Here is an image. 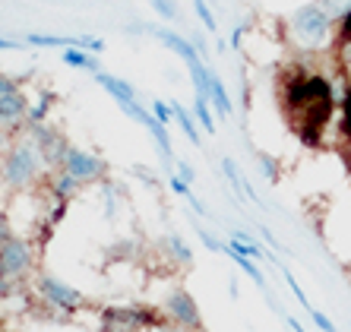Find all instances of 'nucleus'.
<instances>
[{
	"label": "nucleus",
	"mask_w": 351,
	"mask_h": 332,
	"mask_svg": "<svg viewBox=\"0 0 351 332\" xmlns=\"http://www.w3.org/2000/svg\"><path fill=\"white\" fill-rule=\"evenodd\" d=\"M45 193L51 196V203H73L76 196H80V190H82V184L73 178V174H66L64 168H58V171H51L48 178H45Z\"/></svg>",
	"instance_id": "nucleus-9"
},
{
	"label": "nucleus",
	"mask_w": 351,
	"mask_h": 332,
	"mask_svg": "<svg viewBox=\"0 0 351 332\" xmlns=\"http://www.w3.org/2000/svg\"><path fill=\"white\" fill-rule=\"evenodd\" d=\"M335 60L342 67V73L348 76L351 86V32H339V41H335Z\"/></svg>",
	"instance_id": "nucleus-18"
},
{
	"label": "nucleus",
	"mask_w": 351,
	"mask_h": 332,
	"mask_svg": "<svg viewBox=\"0 0 351 332\" xmlns=\"http://www.w3.org/2000/svg\"><path fill=\"white\" fill-rule=\"evenodd\" d=\"M168 323L162 310L143 307V304H114L101 310V332H146L162 329Z\"/></svg>",
	"instance_id": "nucleus-5"
},
{
	"label": "nucleus",
	"mask_w": 351,
	"mask_h": 332,
	"mask_svg": "<svg viewBox=\"0 0 351 332\" xmlns=\"http://www.w3.org/2000/svg\"><path fill=\"white\" fill-rule=\"evenodd\" d=\"M0 51H23V41H13L0 35Z\"/></svg>",
	"instance_id": "nucleus-32"
},
{
	"label": "nucleus",
	"mask_w": 351,
	"mask_h": 332,
	"mask_svg": "<svg viewBox=\"0 0 351 332\" xmlns=\"http://www.w3.org/2000/svg\"><path fill=\"white\" fill-rule=\"evenodd\" d=\"M221 171H225V178H228V184H231V190L234 193H244V178H241V171H237V165H234V158H221Z\"/></svg>",
	"instance_id": "nucleus-20"
},
{
	"label": "nucleus",
	"mask_w": 351,
	"mask_h": 332,
	"mask_svg": "<svg viewBox=\"0 0 351 332\" xmlns=\"http://www.w3.org/2000/svg\"><path fill=\"white\" fill-rule=\"evenodd\" d=\"M60 168H64L66 174H73L82 187L86 184H101L105 174H108V162L101 158V155L86 152V149L73 146V143H70V149H66L64 165H60Z\"/></svg>",
	"instance_id": "nucleus-7"
},
{
	"label": "nucleus",
	"mask_w": 351,
	"mask_h": 332,
	"mask_svg": "<svg viewBox=\"0 0 351 332\" xmlns=\"http://www.w3.org/2000/svg\"><path fill=\"white\" fill-rule=\"evenodd\" d=\"M162 316L168 323H178V326H187V329H203V313H199V304L193 300V294L187 288H171L168 298H165Z\"/></svg>",
	"instance_id": "nucleus-8"
},
{
	"label": "nucleus",
	"mask_w": 351,
	"mask_h": 332,
	"mask_svg": "<svg viewBox=\"0 0 351 332\" xmlns=\"http://www.w3.org/2000/svg\"><path fill=\"white\" fill-rule=\"evenodd\" d=\"M171 114H174V121H178L180 133H184V137H187L193 146H203V139H199V127H196L193 114H190L187 108L180 105V102H174V105H171Z\"/></svg>",
	"instance_id": "nucleus-15"
},
{
	"label": "nucleus",
	"mask_w": 351,
	"mask_h": 332,
	"mask_svg": "<svg viewBox=\"0 0 351 332\" xmlns=\"http://www.w3.org/2000/svg\"><path fill=\"white\" fill-rule=\"evenodd\" d=\"M335 19L329 16L319 3H307V7L294 10L291 16V38L298 48L304 51H319L332 35Z\"/></svg>",
	"instance_id": "nucleus-4"
},
{
	"label": "nucleus",
	"mask_w": 351,
	"mask_h": 332,
	"mask_svg": "<svg viewBox=\"0 0 351 332\" xmlns=\"http://www.w3.org/2000/svg\"><path fill=\"white\" fill-rule=\"evenodd\" d=\"M10 237H13V225H10L7 215H0V244L10 241Z\"/></svg>",
	"instance_id": "nucleus-31"
},
{
	"label": "nucleus",
	"mask_w": 351,
	"mask_h": 332,
	"mask_svg": "<svg viewBox=\"0 0 351 332\" xmlns=\"http://www.w3.org/2000/svg\"><path fill=\"white\" fill-rule=\"evenodd\" d=\"M256 158H260L263 174H266V178H269L272 184H276V180H278V165H276V158H272V155H266V152H260Z\"/></svg>",
	"instance_id": "nucleus-24"
},
{
	"label": "nucleus",
	"mask_w": 351,
	"mask_h": 332,
	"mask_svg": "<svg viewBox=\"0 0 351 332\" xmlns=\"http://www.w3.org/2000/svg\"><path fill=\"white\" fill-rule=\"evenodd\" d=\"M32 288H35V294L48 304V307L60 310V313H66V316H73V313H80V310L89 307V298H86L80 288L66 285L64 278L51 276V272H38L35 282H32Z\"/></svg>",
	"instance_id": "nucleus-6"
},
{
	"label": "nucleus",
	"mask_w": 351,
	"mask_h": 332,
	"mask_svg": "<svg viewBox=\"0 0 351 332\" xmlns=\"http://www.w3.org/2000/svg\"><path fill=\"white\" fill-rule=\"evenodd\" d=\"M221 253H225V257H228V259H234L237 266H241V269H244V272H247V276L254 278V285H256V288H260V292H266V278H263V272H260V269H256V263H254V259H250V257H241V253H234V250H228L225 244H221Z\"/></svg>",
	"instance_id": "nucleus-17"
},
{
	"label": "nucleus",
	"mask_w": 351,
	"mask_h": 332,
	"mask_svg": "<svg viewBox=\"0 0 351 332\" xmlns=\"http://www.w3.org/2000/svg\"><path fill=\"white\" fill-rule=\"evenodd\" d=\"M285 323L291 326V332H307V329H304L301 323H298V320H294V316H285Z\"/></svg>",
	"instance_id": "nucleus-36"
},
{
	"label": "nucleus",
	"mask_w": 351,
	"mask_h": 332,
	"mask_svg": "<svg viewBox=\"0 0 351 332\" xmlns=\"http://www.w3.org/2000/svg\"><path fill=\"white\" fill-rule=\"evenodd\" d=\"M92 80H95L98 86L108 92V95L114 98V102H123V98H136V89H133L127 80L114 76V73H105V70H98V73H92Z\"/></svg>",
	"instance_id": "nucleus-11"
},
{
	"label": "nucleus",
	"mask_w": 351,
	"mask_h": 332,
	"mask_svg": "<svg viewBox=\"0 0 351 332\" xmlns=\"http://www.w3.org/2000/svg\"><path fill=\"white\" fill-rule=\"evenodd\" d=\"M152 38H158L165 45L168 51H174V54L184 60V64H196V60H203V57L196 54V48H193V41L190 38H184V35H178V32H171V29H146Z\"/></svg>",
	"instance_id": "nucleus-10"
},
{
	"label": "nucleus",
	"mask_w": 351,
	"mask_h": 332,
	"mask_svg": "<svg viewBox=\"0 0 351 332\" xmlns=\"http://www.w3.org/2000/svg\"><path fill=\"white\" fill-rule=\"evenodd\" d=\"M193 10H196V16H199V23H203L206 32H215V13H213V7H209L206 0H193Z\"/></svg>",
	"instance_id": "nucleus-23"
},
{
	"label": "nucleus",
	"mask_w": 351,
	"mask_h": 332,
	"mask_svg": "<svg viewBox=\"0 0 351 332\" xmlns=\"http://www.w3.org/2000/svg\"><path fill=\"white\" fill-rule=\"evenodd\" d=\"M0 332H3V329H0Z\"/></svg>",
	"instance_id": "nucleus-37"
},
{
	"label": "nucleus",
	"mask_w": 351,
	"mask_h": 332,
	"mask_svg": "<svg viewBox=\"0 0 351 332\" xmlns=\"http://www.w3.org/2000/svg\"><path fill=\"white\" fill-rule=\"evenodd\" d=\"M174 168H178V178H180V180H187V184H193V180H196V171L190 168L187 162H180V158H174Z\"/></svg>",
	"instance_id": "nucleus-28"
},
{
	"label": "nucleus",
	"mask_w": 351,
	"mask_h": 332,
	"mask_svg": "<svg viewBox=\"0 0 351 332\" xmlns=\"http://www.w3.org/2000/svg\"><path fill=\"white\" fill-rule=\"evenodd\" d=\"M162 250L168 253V259L178 263V266H184V269L193 266V250H190L187 241H184L180 235H165L162 237Z\"/></svg>",
	"instance_id": "nucleus-12"
},
{
	"label": "nucleus",
	"mask_w": 351,
	"mask_h": 332,
	"mask_svg": "<svg viewBox=\"0 0 351 332\" xmlns=\"http://www.w3.org/2000/svg\"><path fill=\"white\" fill-rule=\"evenodd\" d=\"M152 117H156V121H162L165 127H168V121H171L174 114H171V105H165V102H152Z\"/></svg>",
	"instance_id": "nucleus-26"
},
{
	"label": "nucleus",
	"mask_w": 351,
	"mask_h": 332,
	"mask_svg": "<svg viewBox=\"0 0 351 332\" xmlns=\"http://www.w3.org/2000/svg\"><path fill=\"white\" fill-rule=\"evenodd\" d=\"M241 41H244V25H237L234 35H231V48H241Z\"/></svg>",
	"instance_id": "nucleus-35"
},
{
	"label": "nucleus",
	"mask_w": 351,
	"mask_h": 332,
	"mask_svg": "<svg viewBox=\"0 0 351 332\" xmlns=\"http://www.w3.org/2000/svg\"><path fill=\"white\" fill-rule=\"evenodd\" d=\"M342 137L351 139V86L345 92V102H342Z\"/></svg>",
	"instance_id": "nucleus-25"
},
{
	"label": "nucleus",
	"mask_w": 351,
	"mask_h": 332,
	"mask_svg": "<svg viewBox=\"0 0 351 332\" xmlns=\"http://www.w3.org/2000/svg\"><path fill=\"white\" fill-rule=\"evenodd\" d=\"M51 171L45 165L38 143H35L25 130H19L16 137L10 139V146L0 152V187L7 193H32L35 187L45 184Z\"/></svg>",
	"instance_id": "nucleus-2"
},
{
	"label": "nucleus",
	"mask_w": 351,
	"mask_h": 332,
	"mask_svg": "<svg viewBox=\"0 0 351 332\" xmlns=\"http://www.w3.org/2000/svg\"><path fill=\"white\" fill-rule=\"evenodd\" d=\"M149 7L156 10L165 23H178V0H149Z\"/></svg>",
	"instance_id": "nucleus-21"
},
{
	"label": "nucleus",
	"mask_w": 351,
	"mask_h": 332,
	"mask_svg": "<svg viewBox=\"0 0 351 332\" xmlns=\"http://www.w3.org/2000/svg\"><path fill=\"white\" fill-rule=\"evenodd\" d=\"M54 108V95L51 92H41L38 102L29 105V114H25V127H38V123H48V114Z\"/></svg>",
	"instance_id": "nucleus-16"
},
{
	"label": "nucleus",
	"mask_w": 351,
	"mask_h": 332,
	"mask_svg": "<svg viewBox=\"0 0 351 332\" xmlns=\"http://www.w3.org/2000/svg\"><path fill=\"white\" fill-rule=\"evenodd\" d=\"M60 60H64L66 67H73V70H86V73H98V70H101L98 54H92V51H86V48H64Z\"/></svg>",
	"instance_id": "nucleus-13"
},
{
	"label": "nucleus",
	"mask_w": 351,
	"mask_h": 332,
	"mask_svg": "<svg viewBox=\"0 0 351 332\" xmlns=\"http://www.w3.org/2000/svg\"><path fill=\"white\" fill-rule=\"evenodd\" d=\"M187 203H190V206H193V209H196V212H199V215H209V209H206V203H199V200H196V196H193V193H190V196H187Z\"/></svg>",
	"instance_id": "nucleus-34"
},
{
	"label": "nucleus",
	"mask_w": 351,
	"mask_h": 332,
	"mask_svg": "<svg viewBox=\"0 0 351 332\" xmlns=\"http://www.w3.org/2000/svg\"><path fill=\"white\" fill-rule=\"evenodd\" d=\"M317 3L326 10V13L335 19V23H339L345 13H351V0H317Z\"/></svg>",
	"instance_id": "nucleus-22"
},
{
	"label": "nucleus",
	"mask_w": 351,
	"mask_h": 332,
	"mask_svg": "<svg viewBox=\"0 0 351 332\" xmlns=\"http://www.w3.org/2000/svg\"><path fill=\"white\" fill-rule=\"evenodd\" d=\"M196 231H199V241L206 244V250H213V253H221V241H215V237L209 235V231H206V228H199V225H196Z\"/></svg>",
	"instance_id": "nucleus-27"
},
{
	"label": "nucleus",
	"mask_w": 351,
	"mask_h": 332,
	"mask_svg": "<svg viewBox=\"0 0 351 332\" xmlns=\"http://www.w3.org/2000/svg\"><path fill=\"white\" fill-rule=\"evenodd\" d=\"M158 332H203V329H187V326H178V323H165Z\"/></svg>",
	"instance_id": "nucleus-33"
},
{
	"label": "nucleus",
	"mask_w": 351,
	"mask_h": 332,
	"mask_svg": "<svg viewBox=\"0 0 351 332\" xmlns=\"http://www.w3.org/2000/svg\"><path fill=\"white\" fill-rule=\"evenodd\" d=\"M311 320H313V323H317L323 332H335V323L329 320L326 313H319V310H311Z\"/></svg>",
	"instance_id": "nucleus-30"
},
{
	"label": "nucleus",
	"mask_w": 351,
	"mask_h": 332,
	"mask_svg": "<svg viewBox=\"0 0 351 332\" xmlns=\"http://www.w3.org/2000/svg\"><path fill=\"white\" fill-rule=\"evenodd\" d=\"M168 187H171V190H174L178 196H184V200L190 196V184H187V180H180L178 174H171V178H168Z\"/></svg>",
	"instance_id": "nucleus-29"
},
{
	"label": "nucleus",
	"mask_w": 351,
	"mask_h": 332,
	"mask_svg": "<svg viewBox=\"0 0 351 332\" xmlns=\"http://www.w3.org/2000/svg\"><path fill=\"white\" fill-rule=\"evenodd\" d=\"M38 276V247L32 237L13 235L0 244V298H13Z\"/></svg>",
	"instance_id": "nucleus-3"
},
{
	"label": "nucleus",
	"mask_w": 351,
	"mask_h": 332,
	"mask_svg": "<svg viewBox=\"0 0 351 332\" xmlns=\"http://www.w3.org/2000/svg\"><path fill=\"white\" fill-rule=\"evenodd\" d=\"M193 117L199 121V127H203L206 133H215V114H213L209 98H196L193 102Z\"/></svg>",
	"instance_id": "nucleus-19"
},
{
	"label": "nucleus",
	"mask_w": 351,
	"mask_h": 332,
	"mask_svg": "<svg viewBox=\"0 0 351 332\" xmlns=\"http://www.w3.org/2000/svg\"><path fill=\"white\" fill-rule=\"evenodd\" d=\"M282 111L291 123L294 137L307 146H319V137H323V130L332 117V86H329V80L317 73H294L282 89Z\"/></svg>",
	"instance_id": "nucleus-1"
},
{
	"label": "nucleus",
	"mask_w": 351,
	"mask_h": 332,
	"mask_svg": "<svg viewBox=\"0 0 351 332\" xmlns=\"http://www.w3.org/2000/svg\"><path fill=\"white\" fill-rule=\"evenodd\" d=\"M209 105L215 108V114H221V117H231V98L228 92H225V82H221V76L213 70V80H209Z\"/></svg>",
	"instance_id": "nucleus-14"
}]
</instances>
